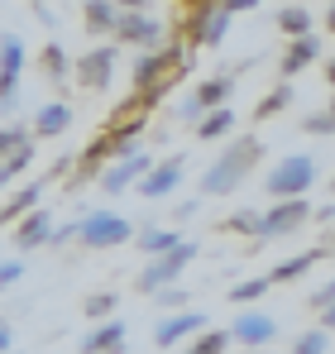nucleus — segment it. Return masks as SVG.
Segmentation results:
<instances>
[{
	"mask_svg": "<svg viewBox=\"0 0 335 354\" xmlns=\"http://www.w3.org/2000/svg\"><path fill=\"white\" fill-rule=\"evenodd\" d=\"M326 34H335V5H326Z\"/></svg>",
	"mask_w": 335,
	"mask_h": 354,
	"instance_id": "obj_41",
	"label": "nucleus"
},
{
	"mask_svg": "<svg viewBox=\"0 0 335 354\" xmlns=\"http://www.w3.org/2000/svg\"><path fill=\"white\" fill-rule=\"evenodd\" d=\"M115 39H120V44H134V48H149V53H159V48H163V24H159V19H154L144 5H125Z\"/></svg>",
	"mask_w": 335,
	"mask_h": 354,
	"instance_id": "obj_7",
	"label": "nucleus"
},
{
	"mask_svg": "<svg viewBox=\"0 0 335 354\" xmlns=\"http://www.w3.org/2000/svg\"><path fill=\"white\" fill-rule=\"evenodd\" d=\"M201 330H206V316H201V311H172V316H163V321L154 326V345H159V350H172V345H182L187 335L197 340Z\"/></svg>",
	"mask_w": 335,
	"mask_h": 354,
	"instance_id": "obj_12",
	"label": "nucleus"
},
{
	"mask_svg": "<svg viewBox=\"0 0 335 354\" xmlns=\"http://www.w3.org/2000/svg\"><path fill=\"white\" fill-rule=\"evenodd\" d=\"M15 354H24V350H15Z\"/></svg>",
	"mask_w": 335,
	"mask_h": 354,
	"instance_id": "obj_47",
	"label": "nucleus"
},
{
	"mask_svg": "<svg viewBox=\"0 0 335 354\" xmlns=\"http://www.w3.org/2000/svg\"><path fill=\"white\" fill-rule=\"evenodd\" d=\"M321 254H331V259H335V235H326V244H321Z\"/></svg>",
	"mask_w": 335,
	"mask_h": 354,
	"instance_id": "obj_42",
	"label": "nucleus"
},
{
	"mask_svg": "<svg viewBox=\"0 0 335 354\" xmlns=\"http://www.w3.org/2000/svg\"><path fill=\"white\" fill-rule=\"evenodd\" d=\"M307 134H335V111H321V115H311L307 124H302Z\"/></svg>",
	"mask_w": 335,
	"mask_h": 354,
	"instance_id": "obj_36",
	"label": "nucleus"
},
{
	"mask_svg": "<svg viewBox=\"0 0 335 354\" xmlns=\"http://www.w3.org/2000/svg\"><path fill=\"white\" fill-rule=\"evenodd\" d=\"M321 259V249H307V254H292V259H282L278 268H269V283L278 288V283H297V278H307V268Z\"/></svg>",
	"mask_w": 335,
	"mask_h": 354,
	"instance_id": "obj_23",
	"label": "nucleus"
},
{
	"mask_svg": "<svg viewBox=\"0 0 335 354\" xmlns=\"http://www.w3.org/2000/svg\"><path fill=\"white\" fill-rule=\"evenodd\" d=\"M10 239H15V249L19 254H29V249H44V244H53V216L39 206L34 216H24L15 230H10Z\"/></svg>",
	"mask_w": 335,
	"mask_h": 354,
	"instance_id": "obj_14",
	"label": "nucleus"
},
{
	"mask_svg": "<svg viewBox=\"0 0 335 354\" xmlns=\"http://www.w3.org/2000/svg\"><path fill=\"white\" fill-rule=\"evenodd\" d=\"M230 91H235V77H206L187 101H182V120H192V124H201V120L211 115V111H225V101H230Z\"/></svg>",
	"mask_w": 335,
	"mask_h": 354,
	"instance_id": "obj_8",
	"label": "nucleus"
},
{
	"mask_svg": "<svg viewBox=\"0 0 335 354\" xmlns=\"http://www.w3.org/2000/svg\"><path fill=\"white\" fill-rule=\"evenodd\" d=\"M19 149H29V134H24V129H15V124H10V129H0V163H5V158H15Z\"/></svg>",
	"mask_w": 335,
	"mask_h": 354,
	"instance_id": "obj_33",
	"label": "nucleus"
},
{
	"mask_svg": "<svg viewBox=\"0 0 335 354\" xmlns=\"http://www.w3.org/2000/svg\"><path fill=\"white\" fill-rule=\"evenodd\" d=\"M44 72H48L53 82H57V77H67V53H62L57 39H53V44H44Z\"/></svg>",
	"mask_w": 335,
	"mask_h": 354,
	"instance_id": "obj_32",
	"label": "nucleus"
},
{
	"mask_svg": "<svg viewBox=\"0 0 335 354\" xmlns=\"http://www.w3.org/2000/svg\"><path fill=\"white\" fill-rule=\"evenodd\" d=\"M39 196H44V182H24L10 201H0V225H19L24 216L39 211Z\"/></svg>",
	"mask_w": 335,
	"mask_h": 354,
	"instance_id": "obj_16",
	"label": "nucleus"
},
{
	"mask_svg": "<svg viewBox=\"0 0 335 354\" xmlns=\"http://www.w3.org/2000/svg\"><path fill=\"white\" fill-rule=\"evenodd\" d=\"M331 111H335V101H331Z\"/></svg>",
	"mask_w": 335,
	"mask_h": 354,
	"instance_id": "obj_46",
	"label": "nucleus"
},
{
	"mask_svg": "<svg viewBox=\"0 0 335 354\" xmlns=\"http://www.w3.org/2000/svg\"><path fill=\"white\" fill-rule=\"evenodd\" d=\"M259 221H264L259 211H235V216H225L216 230H225V235H249L254 230V239H259Z\"/></svg>",
	"mask_w": 335,
	"mask_h": 354,
	"instance_id": "obj_28",
	"label": "nucleus"
},
{
	"mask_svg": "<svg viewBox=\"0 0 335 354\" xmlns=\"http://www.w3.org/2000/svg\"><path fill=\"white\" fill-rule=\"evenodd\" d=\"M197 259V239H182L172 254L163 259H154L149 268H139V278H134V292H168L177 278H182V268Z\"/></svg>",
	"mask_w": 335,
	"mask_h": 354,
	"instance_id": "obj_5",
	"label": "nucleus"
},
{
	"mask_svg": "<svg viewBox=\"0 0 335 354\" xmlns=\"http://www.w3.org/2000/svg\"><path fill=\"white\" fill-rule=\"evenodd\" d=\"M292 354H331V335L316 326V330H302L297 335V345H292Z\"/></svg>",
	"mask_w": 335,
	"mask_h": 354,
	"instance_id": "obj_30",
	"label": "nucleus"
},
{
	"mask_svg": "<svg viewBox=\"0 0 335 354\" xmlns=\"http://www.w3.org/2000/svg\"><path fill=\"white\" fill-rule=\"evenodd\" d=\"M230 345H235V335H230V330H201V335H197L182 354H230Z\"/></svg>",
	"mask_w": 335,
	"mask_h": 354,
	"instance_id": "obj_25",
	"label": "nucleus"
},
{
	"mask_svg": "<svg viewBox=\"0 0 335 354\" xmlns=\"http://www.w3.org/2000/svg\"><path fill=\"white\" fill-rule=\"evenodd\" d=\"M239 354H259V350H239Z\"/></svg>",
	"mask_w": 335,
	"mask_h": 354,
	"instance_id": "obj_44",
	"label": "nucleus"
},
{
	"mask_svg": "<svg viewBox=\"0 0 335 354\" xmlns=\"http://www.w3.org/2000/svg\"><path fill=\"white\" fill-rule=\"evenodd\" d=\"M259 153H264L259 139H235L225 153H216V163L206 168V177H201V196H230L244 177L254 173Z\"/></svg>",
	"mask_w": 335,
	"mask_h": 354,
	"instance_id": "obj_2",
	"label": "nucleus"
},
{
	"mask_svg": "<svg viewBox=\"0 0 335 354\" xmlns=\"http://www.w3.org/2000/svg\"><path fill=\"white\" fill-rule=\"evenodd\" d=\"M67 124H72V106H67V101H48V106L39 111V120H34V134L53 139V134H62Z\"/></svg>",
	"mask_w": 335,
	"mask_h": 354,
	"instance_id": "obj_24",
	"label": "nucleus"
},
{
	"mask_svg": "<svg viewBox=\"0 0 335 354\" xmlns=\"http://www.w3.org/2000/svg\"><path fill=\"white\" fill-rule=\"evenodd\" d=\"M10 345H15V330H10V321L0 316V354H15Z\"/></svg>",
	"mask_w": 335,
	"mask_h": 354,
	"instance_id": "obj_38",
	"label": "nucleus"
},
{
	"mask_svg": "<svg viewBox=\"0 0 335 354\" xmlns=\"http://www.w3.org/2000/svg\"><path fill=\"white\" fill-rule=\"evenodd\" d=\"M120 15H125V10L111 5V0H87V5H82V19H87L91 34H115V29H120Z\"/></svg>",
	"mask_w": 335,
	"mask_h": 354,
	"instance_id": "obj_19",
	"label": "nucleus"
},
{
	"mask_svg": "<svg viewBox=\"0 0 335 354\" xmlns=\"http://www.w3.org/2000/svg\"><path fill=\"white\" fill-rule=\"evenodd\" d=\"M111 72H115V48H111V44L87 48L82 58L72 62V82L87 86V91H106V86H111Z\"/></svg>",
	"mask_w": 335,
	"mask_h": 354,
	"instance_id": "obj_10",
	"label": "nucleus"
},
{
	"mask_svg": "<svg viewBox=\"0 0 335 354\" xmlns=\"http://www.w3.org/2000/svg\"><path fill=\"white\" fill-rule=\"evenodd\" d=\"M182 239H187L182 230H163V225H159V230H139V239H134V244H139V254H149V263H154V259L172 254Z\"/></svg>",
	"mask_w": 335,
	"mask_h": 354,
	"instance_id": "obj_22",
	"label": "nucleus"
},
{
	"mask_svg": "<svg viewBox=\"0 0 335 354\" xmlns=\"http://www.w3.org/2000/svg\"><path fill=\"white\" fill-rule=\"evenodd\" d=\"M278 29L287 34V44L292 39H311L316 34V15L307 5H287V10H278Z\"/></svg>",
	"mask_w": 335,
	"mask_h": 354,
	"instance_id": "obj_21",
	"label": "nucleus"
},
{
	"mask_svg": "<svg viewBox=\"0 0 335 354\" xmlns=\"http://www.w3.org/2000/svg\"><path fill=\"white\" fill-rule=\"evenodd\" d=\"M311 182H316V163H311L307 153H287L278 168L269 173L264 192H269L273 206H278V201H302V192H311Z\"/></svg>",
	"mask_w": 335,
	"mask_h": 354,
	"instance_id": "obj_3",
	"label": "nucleus"
},
{
	"mask_svg": "<svg viewBox=\"0 0 335 354\" xmlns=\"http://www.w3.org/2000/svg\"><path fill=\"white\" fill-rule=\"evenodd\" d=\"M230 335H235L239 345H269V340L278 335V321H273L269 311H239L235 326H230Z\"/></svg>",
	"mask_w": 335,
	"mask_h": 354,
	"instance_id": "obj_15",
	"label": "nucleus"
},
{
	"mask_svg": "<svg viewBox=\"0 0 335 354\" xmlns=\"http://www.w3.org/2000/svg\"><path fill=\"white\" fill-rule=\"evenodd\" d=\"M287 101H292V86H287V82H278V86H273V91H269V96L254 106V120H273V115H282V111H287Z\"/></svg>",
	"mask_w": 335,
	"mask_h": 354,
	"instance_id": "obj_26",
	"label": "nucleus"
},
{
	"mask_svg": "<svg viewBox=\"0 0 335 354\" xmlns=\"http://www.w3.org/2000/svg\"><path fill=\"white\" fill-rule=\"evenodd\" d=\"M331 192H335V177H331Z\"/></svg>",
	"mask_w": 335,
	"mask_h": 354,
	"instance_id": "obj_45",
	"label": "nucleus"
},
{
	"mask_svg": "<svg viewBox=\"0 0 335 354\" xmlns=\"http://www.w3.org/2000/svg\"><path fill=\"white\" fill-rule=\"evenodd\" d=\"M19 278H24V259H5L0 263V288H15Z\"/></svg>",
	"mask_w": 335,
	"mask_h": 354,
	"instance_id": "obj_35",
	"label": "nucleus"
},
{
	"mask_svg": "<svg viewBox=\"0 0 335 354\" xmlns=\"http://www.w3.org/2000/svg\"><path fill=\"white\" fill-rule=\"evenodd\" d=\"M159 163L149 158V153H129V158H120V163H111L106 173H101V192H111V196H120V192H129V187H139L144 177L154 173Z\"/></svg>",
	"mask_w": 335,
	"mask_h": 354,
	"instance_id": "obj_11",
	"label": "nucleus"
},
{
	"mask_svg": "<svg viewBox=\"0 0 335 354\" xmlns=\"http://www.w3.org/2000/svg\"><path fill=\"white\" fill-rule=\"evenodd\" d=\"M307 221H311V201H307V196H302V201H278V206L264 211V221H259V239L297 235Z\"/></svg>",
	"mask_w": 335,
	"mask_h": 354,
	"instance_id": "obj_9",
	"label": "nucleus"
},
{
	"mask_svg": "<svg viewBox=\"0 0 335 354\" xmlns=\"http://www.w3.org/2000/svg\"><path fill=\"white\" fill-rule=\"evenodd\" d=\"M177 182H182V158H163V163L144 177L134 192H139V196H149V201H159V196H168V192H177Z\"/></svg>",
	"mask_w": 335,
	"mask_h": 354,
	"instance_id": "obj_17",
	"label": "nucleus"
},
{
	"mask_svg": "<svg viewBox=\"0 0 335 354\" xmlns=\"http://www.w3.org/2000/svg\"><path fill=\"white\" fill-rule=\"evenodd\" d=\"M82 244L87 249H120V244H129V239H139L134 235V225L125 221V216H115V211H96V216H87L82 221Z\"/></svg>",
	"mask_w": 335,
	"mask_h": 354,
	"instance_id": "obj_6",
	"label": "nucleus"
},
{
	"mask_svg": "<svg viewBox=\"0 0 335 354\" xmlns=\"http://www.w3.org/2000/svg\"><path fill=\"white\" fill-rule=\"evenodd\" d=\"M225 29H230V10H225L221 0H201V5H192V10L182 15V39H187V44L216 48L225 39Z\"/></svg>",
	"mask_w": 335,
	"mask_h": 354,
	"instance_id": "obj_4",
	"label": "nucleus"
},
{
	"mask_svg": "<svg viewBox=\"0 0 335 354\" xmlns=\"http://www.w3.org/2000/svg\"><path fill=\"white\" fill-rule=\"evenodd\" d=\"M19 67H24V44L15 34L0 39V106H15V86H19Z\"/></svg>",
	"mask_w": 335,
	"mask_h": 354,
	"instance_id": "obj_13",
	"label": "nucleus"
},
{
	"mask_svg": "<svg viewBox=\"0 0 335 354\" xmlns=\"http://www.w3.org/2000/svg\"><path fill=\"white\" fill-rule=\"evenodd\" d=\"M82 311H87V316H91L96 326H101V321H115V292H91Z\"/></svg>",
	"mask_w": 335,
	"mask_h": 354,
	"instance_id": "obj_31",
	"label": "nucleus"
},
{
	"mask_svg": "<svg viewBox=\"0 0 335 354\" xmlns=\"http://www.w3.org/2000/svg\"><path fill=\"white\" fill-rule=\"evenodd\" d=\"M182 72H187V48L182 44H163L159 53H144V58L134 62V91L129 96L154 111L168 91L182 82Z\"/></svg>",
	"mask_w": 335,
	"mask_h": 354,
	"instance_id": "obj_1",
	"label": "nucleus"
},
{
	"mask_svg": "<svg viewBox=\"0 0 335 354\" xmlns=\"http://www.w3.org/2000/svg\"><path fill=\"white\" fill-rule=\"evenodd\" d=\"M269 288H273V283H269V273H264V278H244V283H235V288H230V301H239V306H244V301H259Z\"/></svg>",
	"mask_w": 335,
	"mask_h": 354,
	"instance_id": "obj_29",
	"label": "nucleus"
},
{
	"mask_svg": "<svg viewBox=\"0 0 335 354\" xmlns=\"http://www.w3.org/2000/svg\"><path fill=\"white\" fill-rule=\"evenodd\" d=\"M159 301H163V306H182L187 292H182V288H168V292H159Z\"/></svg>",
	"mask_w": 335,
	"mask_h": 354,
	"instance_id": "obj_39",
	"label": "nucleus"
},
{
	"mask_svg": "<svg viewBox=\"0 0 335 354\" xmlns=\"http://www.w3.org/2000/svg\"><path fill=\"white\" fill-rule=\"evenodd\" d=\"M82 354H125V321H101L91 326V335L77 345Z\"/></svg>",
	"mask_w": 335,
	"mask_h": 354,
	"instance_id": "obj_18",
	"label": "nucleus"
},
{
	"mask_svg": "<svg viewBox=\"0 0 335 354\" xmlns=\"http://www.w3.org/2000/svg\"><path fill=\"white\" fill-rule=\"evenodd\" d=\"M321 330H326V335H335V306H331V311H321Z\"/></svg>",
	"mask_w": 335,
	"mask_h": 354,
	"instance_id": "obj_40",
	"label": "nucleus"
},
{
	"mask_svg": "<svg viewBox=\"0 0 335 354\" xmlns=\"http://www.w3.org/2000/svg\"><path fill=\"white\" fill-rule=\"evenodd\" d=\"M316 58H321V39H316V34H311V39H292L287 53H282V77H297L302 67H311Z\"/></svg>",
	"mask_w": 335,
	"mask_h": 354,
	"instance_id": "obj_20",
	"label": "nucleus"
},
{
	"mask_svg": "<svg viewBox=\"0 0 335 354\" xmlns=\"http://www.w3.org/2000/svg\"><path fill=\"white\" fill-rule=\"evenodd\" d=\"M77 235H82V221H77V225H57V230H53V244H72Z\"/></svg>",
	"mask_w": 335,
	"mask_h": 354,
	"instance_id": "obj_37",
	"label": "nucleus"
},
{
	"mask_svg": "<svg viewBox=\"0 0 335 354\" xmlns=\"http://www.w3.org/2000/svg\"><path fill=\"white\" fill-rule=\"evenodd\" d=\"M307 306H311V311H331V306H335V278H331V283H321V288L311 292Z\"/></svg>",
	"mask_w": 335,
	"mask_h": 354,
	"instance_id": "obj_34",
	"label": "nucleus"
},
{
	"mask_svg": "<svg viewBox=\"0 0 335 354\" xmlns=\"http://www.w3.org/2000/svg\"><path fill=\"white\" fill-rule=\"evenodd\" d=\"M326 82H331V91H335V58L326 62Z\"/></svg>",
	"mask_w": 335,
	"mask_h": 354,
	"instance_id": "obj_43",
	"label": "nucleus"
},
{
	"mask_svg": "<svg viewBox=\"0 0 335 354\" xmlns=\"http://www.w3.org/2000/svg\"><path fill=\"white\" fill-rule=\"evenodd\" d=\"M230 129H235V111L225 106V111H211V115L197 124V139H225Z\"/></svg>",
	"mask_w": 335,
	"mask_h": 354,
	"instance_id": "obj_27",
	"label": "nucleus"
}]
</instances>
